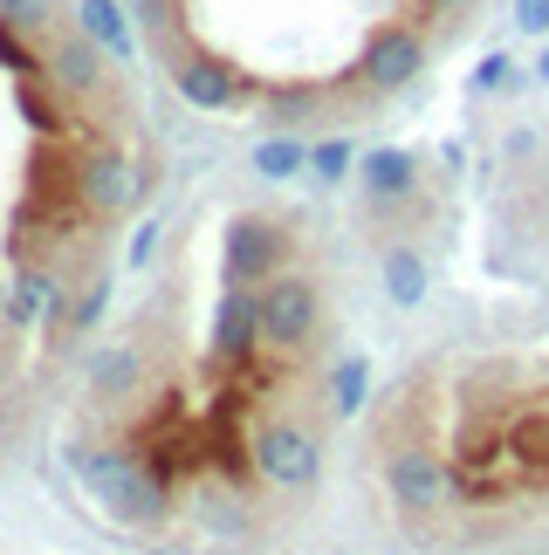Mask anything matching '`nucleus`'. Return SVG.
<instances>
[{"instance_id": "22", "label": "nucleus", "mask_w": 549, "mask_h": 555, "mask_svg": "<svg viewBox=\"0 0 549 555\" xmlns=\"http://www.w3.org/2000/svg\"><path fill=\"white\" fill-rule=\"evenodd\" d=\"M515 28L522 35H549V0H515Z\"/></svg>"}, {"instance_id": "19", "label": "nucleus", "mask_w": 549, "mask_h": 555, "mask_svg": "<svg viewBox=\"0 0 549 555\" xmlns=\"http://www.w3.org/2000/svg\"><path fill=\"white\" fill-rule=\"evenodd\" d=\"M103 309H111V274H90V288L69 302V323H62V336H90L103 323Z\"/></svg>"}, {"instance_id": "4", "label": "nucleus", "mask_w": 549, "mask_h": 555, "mask_svg": "<svg viewBox=\"0 0 549 555\" xmlns=\"http://www.w3.org/2000/svg\"><path fill=\"white\" fill-rule=\"evenodd\" d=\"M385 494L406 521H426L454 501V466L433 453V446H392L385 460Z\"/></svg>"}, {"instance_id": "16", "label": "nucleus", "mask_w": 549, "mask_h": 555, "mask_svg": "<svg viewBox=\"0 0 549 555\" xmlns=\"http://www.w3.org/2000/svg\"><path fill=\"white\" fill-rule=\"evenodd\" d=\"M131 384H138V350H131V344L103 350L97 364H90V391H97V398H124Z\"/></svg>"}, {"instance_id": "2", "label": "nucleus", "mask_w": 549, "mask_h": 555, "mask_svg": "<svg viewBox=\"0 0 549 555\" xmlns=\"http://www.w3.org/2000/svg\"><path fill=\"white\" fill-rule=\"evenodd\" d=\"M247 460H255V474L274 487V494H309L316 480H323V446L303 418H268L255 425V439H247Z\"/></svg>"}, {"instance_id": "20", "label": "nucleus", "mask_w": 549, "mask_h": 555, "mask_svg": "<svg viewBox=\"0 0 549 555\" xmlns=\"http://www.w3.org/2000/svg\"><path fill=\"white\" fill-rule=\"evenodd\" d=\"M0 21L14 35H49L55 28V0H0Z\"/></svg>"}, {"instance_id": "10", "label": "nucleus", "mask_w": 549, "mask_h": 555, "mask_svg": "<svg viewBox=\"0 0 549 555\" xmlns=\"http://www.w3.org/2000/svg\"><path fill=\"white\" fill-rule=\"evenodd\" d=\"M49 76L62 82L69 96H97L103 90V49L90 35H49Z\"/></svg>"}, {"instance_id": "21", "label": "nucleus", "mask_w": 549, "mask_h": 555, "mask_svg": "<svg viewBox=\"0 0 549 555\" xmlns=\"http://www.w3.org/2000/svg\"><path fill=\"white\" fill-rule=\"evenodd\" d=\"M515 82H522V76H515V62L501 55V49H495V55L474 69V90H481V96H488V90H515Z\"/></svg>"}, {"instance_id": "6", "label": "nucleus", "mask_w": 549, "mask_h": 555, "mask_svg": "<svg viewBox=\"0 0 549 555\" xmlns=\"http://www.w3.org/2000/svg\"><path fill=\"white\" fill-rule=\"evenodd\" d=\"M76 199H82V212H97V220H117L124 206L138 199V172H131V158L124 152H82V165H76Z\"/></svg>"}, {"instance_id": "5", "label": "nucleus", "mask_w": 549, "mask_h": 555, "mask_svg": "<svg viewBox=\"0 0 549 555\" xmlns=\"http://www.w3.org/2000/svg\"><path fill=\"white\" fill-rule=\"evenodd\" d=\"M282 227L261 220V212H241V220H227V288H261L282 274Z\"/></svg>"}, {"instance_id": "7", "label": "nucleus", "mask_w": 549, "mask_h": 555, "mask_svg": "<svg viewBox=\"0 0 549 555\" xmlns=\"http://www.w3.org/2000/svg\"><path fill=\"white\" fill-rule=\"evenodd\" d=\"M261 344V302H255V288H227L220 302H214V357L220 364H247Z\"/></svg>"}, {"instance_id": "23", "label": "nucleus", "mask_w": 549, "mask_h": 555, "mask_svg": "<svg viewBox=\"0 0 549 555\" xmlns=\"http://www.w3.org/2000/svg\"><path fill=\"white\" fill-rule=\"evenodd\" d=\"M158 233H165V220H144V227H138V241H131V268H144V261H152Z\"/></svg>"}, {"instance_id": "13", "label": "nucleus", "mask_w": 549, "mask_h": 555, "mask_svg": "<svg viewBox=\"0 0 549 555\" xmlns=\"http://www.w3.org/2000/svg\"><path fill=\"white\" fill-rule=\"evenodd\" d=\"M193 515H200V528H206L214 542H247V528H255L247 501H241L227 480H206V487H200V494H193Z\"/></svg>"}, {"instance_id": "17", "label": "nucleus", "mask_w": 549, "mask_h": 555, "mask_svg": "<svg viewBox=\"0 0 549 555\" xmlns=\"http://www.w3.org/2000/svg\"><path fill=\"white\" fill-rule=\"evenodd\" d=\"M255 172L274 179V185H282V179H303V172H309V144H295V138H268L261 152H255Z\"/></svg>"}, {"instance_id": "14", "label": "nucleus", "mask_w": 549, "mask_h": 555, "mask_svg": "<svg viewBox=\"0 0 549 555\" xmlns=\"http://www.w3.org/2000/svg\"><path fill=\"white\" fill-rule=\"evenodd\" d=\"M76 21H82V35H90L103 55H138V41H131V21H124V8H117V0H76Z\"/></svg>"}, {"instance_id": "3", "label": "nucleus", "mask_w": 549, "mask_h": 555, "mask_svg": "<svg viewBox=\"0 0 549 555\" xmlns=\"http://www.w3.org/2000/svg\"><path fill=\"white\" fill-rule=\"evenodd\" d=\"M255 302H261V344L282 350V357L309 350L316 330H323V295H316L309 274H289V268H282L274 282L255 288Z\"/></svg>"}, {"instance_id": "8", "label": "nucleus", "mask_w": 549, "mask_h": 555, "mask_svg": "<svg viewBox=\"0 0 549 555\" xmlns=\"http://www.w3.org/2000/svg\"><path fill=\"white\" fill-rule=\"evenodd\" d=\"M419 69H426V41H419L412 28L371 35V49H365V82L371 90H406Z\"/></svg>"}, {"instance_id": "1", "label": "nucleus", "mask_w": 549, "mask_h": 555, "mask_svg": "<svg viewBox=\"0 0 549 555\" xmlns=\"http://www.w3.org/2000/svg\"><path fill=\"white\" fill-rule=\"evenodd\" d=\"M69 466L117 528H158L165 521V480L138 453H124V446H76Z\"/></svg>"}, {"instance_id": "9", "label": "nucleus", "mask_w": 549, "mask_h": 555, "mask_svg": "<svg viewBox=\"0 0 549 555\" xmlns=\"http://www.w3.org/2000/svg\"><path fill=\"white\" fill-rule=\"evenodd\" d=\"M173 82H179V96L193 103V111H234V96H241V76L227 69L220 55H179Z\"/></svg>"}, {"instance_id": "15", "label": "nucleus", "mask_w": 549, "mask_h": 555, "mask_svg": "<svg viewBox=\"0 0 549 555\" xmlns=\"http://www.w3.org/2000/svg\"><path fill=\"white\" fill-rule=\"evenodd\" d=\"M365 398H371V364H365V357H336V364H330V412L357 418Z\"/></svg>"}, {"instance_id": "11", "label": "nucleus", "mask_w": 549, "mask_h": 555, "mask_svg": "<svg viewBox=\"0 0 549 555\" xmlns=\"http://www.w3.org/2000/svg\"><path fill=\"white\" fill-rule=\"evenodd\" d=\"M357 179H365V192L378 206H392V199H406V192L419 185V158L406 152V144H378V152L357 158Z\"/></svg>"}, {"instance_id": "18", "label": "nucleus", "mask_w": 549, "mask_h": 555, "mask_svg": "<svg viewBox=\"0 0 549 555\" xmlns=\"http://www.w3.org/2000/svg\"><path fill=\"white\" fill-rule=\"evenodd\" d=\"M350 172H357V144H350V138H323V144H309V179L344 185Z\"/></svg>"}, {"instance_id": "24", "label": "nucleus", "mask_w": 549, "mask_h": 555, "mask_svg": "<svg viewBox=\"0 0 549 555\" xmlns=\"http://www.w3.org/2000/svg\"><path fill=\"white\" fill-rule=\"evenodd\" d=\"M536 76H542V82H549V49H542V55H536Z\"/></svg>"}, {"instance_id": "12", "label": "nucleus", "mask_w": 549, "mask_h": 555, "mask_svg": "<svg viewBox=\"0 0 549 555\" xmlns=\"http://www.w3.org/2000/svg\"><path fill=\"white\" fill-rule=\"evenodd\" d=\"M378 288H385L392 309H419L426 288H433L426 254H419V247H385V254H378Z\"/></svg>"}]
</instances>
